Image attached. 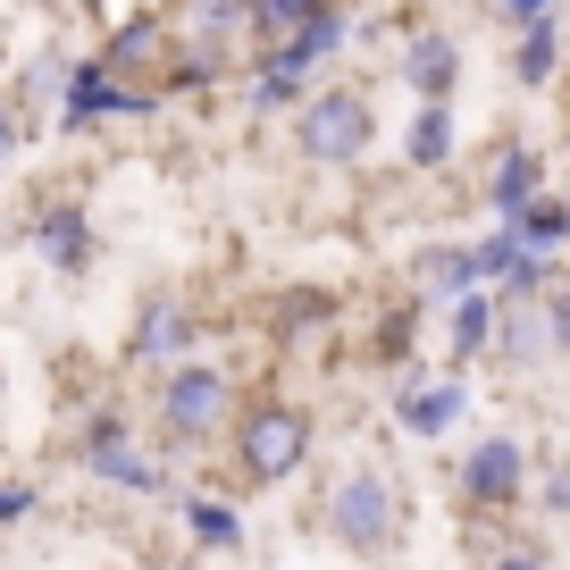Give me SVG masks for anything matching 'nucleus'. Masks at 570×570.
I'll return each mask as SVG.
<instances>
[{
  "instance_id": "1a4fd4ad",
  "label": "nucleus",
  "mask_w": 570,
  "mask_h": 570,
  "mask_svg": "<svg viewBox=\"0 0 570 570\" xmlns=\"http://www.w3.org/2000/svg\"><path fill=\"white\" fill-rule=\"evenodd\" d=\"M85 470L92 479H109V487H126V495H160V462H151V453H135V436H126V420H92L85 428Z\"/></svg>"
},
{
  "instance_id": "39448f33",
  "label": "nucleus",
  "mask_w": 570,
  "mask_h": 570,
  "mask_svg": "<svg viewBox=\"0 0 570 570\" xmlns=\"http://www.w3.org/2000/svg\"><path fill=\"white\" fill-rule=\"evenodd\" d=\"M529 445L520 436H479V445L462 453V470H453V487H462L470 512H512L520 495H529Z\"/></svg>"
},
{
  "instance_id": "2eb2a0df",
  "label": "nucleus",
  "mask_w": 570,
  "mask_h": 570,
  "mask_svg": "<svg viewBox=\"0 0 570 570\" xmlns=\"http://www.w3.org/2000/svg\"><path fill=\"white\" fill-rule=\"evenodd\" d=\"M479 194H487V210H495V218H520V202L546 194V151H537V142H503Z\"/></svg>"
},
{
  "instance_id": "dca6fc26",
  "label": "nucleus",
  "mask_w": 570,
  "mask_h": 570,
  "mask_svg": "<svg viewBox=\"0 0 570 570\" xmlns=\"http://www.w3.org/2000/svg\"><path fill=\"white\" fill-rule=\"evenodd\" d=\"M194 336H202V320L185 303H142V320H135V361H151V370H168V361H185L194 353Z\"/></svg>"
},
{
  "instance_id": "9d476101",
  "label": "nucleus",
  "mask_w": 570,
  "mask_h": 570,
  "mask_svg": "<svg viewBox=\"0 0 570 570\" xmlns=\"http://www.w3.org/2000/svg\"><path fill=\"white\" fill-rule=\"evenodd\" d=\"M495 361H503L512 377H537L546 361H562L553 320H546V294H537V303H503V311H495Z\"/></svg>"
},
{
  "instance_id": "0eeeda50",
  "label": "nucleus",
  "mask_w": 570,
  "mask_h": 570,
  "mask_svg": "<svg viewBox=\"0 0 570 570\" xmlns=\"http://www.w3.org/2000/svg\"><path fill=\"white\" fill-rule=\"evenodd\" d=\"M151 109H160V101H151L142 85H126L109 59H85V68L68 76V92H59V126H68V135L109 126V118H151Z\"/></svg>"
},
{
  "instance_id": "7ed1b4c3",
  "label": "nucleus",
  "mask_w": 570,
  "mask_h": 570,
  "mask_svg": "<svg viewBox=\"0 0 570 570\" xmlns=\"http://www.w3.org/2000/svg\"><path fill=\"white\" fill-rule=\"evenodd\" d=\"M311 445H320V420L303 403H252L235 420V470H244V487H285L311 462Z\"/></svg>"
},
{
  "instance_id": "a878e982",
  "label": "nucleus",
  "mask_w": 570,
  "mask_h": 570,
  "mask_svg": "<svg viewBox=\"0 0 570 570\" xmlns=\"http://www.w3.org/2000/svg\"><path fill=\"white\" fill-rule=\"evenodd\" d=\"M503 26H537V18H562V0H495Z\"/></svg>"
},
{
  "instance_id": "4be33fe9",
  "label": "nucleus",
  "mask_w": 570,
  "mask_h": 570,
  "mask_svg": "<svg viewBox=\"0 0 570 570\" xmlns=\"http://www.w3.org/2000/svg\"><path fill=\"white\" fill-rule=\"evenodd\" d=\"M252 118H294L303 109V92H311V76H285V68H252Z\"/></svg>"
},
{
  "instance_id": "bb28decb",
  "label": "nucleus",
  "mask_w": 570,
  "mask_h": 570,
  "mask_svg": "<svg viewBox=\"0 0 570 570\" xmlns=\"http://www.w3.org/2000/svg\"><path fill=\"white\" fill-rule=\"evenodd\" d=\"M35 512V487H18V479H0V529H9V520H26Z\"/></svg>"
},
{
  "instance_id": "393cba45",
  "label": "nucleus",
  "mask_w": 570,
  "mask_h": 570,
  "mask_svg": "<svg viewBox=\"0 0 570 570\" xmlns=\"http://www.w3.org/2000/svg\"><path fill=\"white\" fill-rule=\"evenodd\" d=\"M546 320H553V344H562V361H570V277H553V294H546Z\"/></svg>"
},
{
  "instance_id": "5701e85b",
  "label": "nucleus",
  "mask_w": 570,
  "mask_h": 570,
  "mask_svg": "<svg viewBox=\"0 0 570 570\" xmlns=\"http://www.w3.org/2000/svg\"><path fill=\"white\" fill-rule=\"evenodd\" d=\"M336 327V294H311V285H294L285 294V336L303 344V336H327Z\"/></svg>"
},
{
  "instance_id": "9b49d317",
  "label": "nucleus",
  "mask_w": 570,
  "mask_h": 570,
  "mask_svg": "<svg viewBox=\"0 0 570 570\" xmlns=\"http://www.w3.org/2000/svg\"><path fill=\"white\" fill-rule=\"evenodd\" d=\"M35 252L59 268V277H92V261H101V235H92V218L76 210V202H51V210L35 218Z\"/></svg>"
},
{
  "instance_id": "c85d7f7f",
  "label": "nucleus",
  "mask_w": 570,
  "mask_h": 570,
  "mask_svg": "<svg viewBox=\"0 0 570 570\" xmlns=\"http://www.w3.org/2000/svg\"><path fill=\"white\" fill-rule=\"evenodd\" d=\"M487 570H546V553H537V546H503Z\"/></svg>"
},
{
  "instance_id": "aec40b11",
  "label": "nucleus",
  "mask_w": 570,
  "mask_h": 570,
  "mask_svg": "<svg viewBox=\"0 0 570 570\" xmlns=\"http://www.w3.org/2000/svg\"><path fill=\"white\" fill-rule=\"evenodd\" d=\"M428 311H436V303H420V294H403V303H394V311H377V361H386V370H403V361H411V344H420V320H428Z\"/></svg>"
},
{
  "instance_id": "4468645a",
  "label": "nucleus",
  "mask_w": 570,
  "mask_h": 570,
  "mask_svg": "<svg viewBox=\"0 0 570 570\" xmlns=\"http://www.w3.org/2000/svg\"><path fill=\"white\" fill-rule=\"evenodd\" d=\"M562 59H570L562 18L512 26V51H503V68H512V85H520V92H546V85H562Z\"/></svg>"
},
{
  "instance_id": "ddd939ff",
  "label": "nucleus",
  "mask_w": 570,
  "mask_h": 570,
  "mask_svg": "<svg viewBox=\"0 0 570 570\" xmlns=\"http://www.w3.org/2000/svg\"><path fill=\"white\" fill-rule=\"evenodd\" d=\"M495 311H503L495 285H470L445 303V370H470L479 353H495Z\"/></svg>"
},
{
  "instance_id": "a211bd4d",
  "label": "nucleus",
  "mask_w": 570,
  "mask_h": 570,
  "mask_svg": "<svg viewBox=\"0 0 570 570\" xmlns=\"http://www.w3.org/2000/svg\"><path fill=\"white\" fill-rule=\"evenodd\" d=\"M503 227H520V244H529V252H562L570 244V194H553V185H546V194H529V202H520V218H503Z\"/></svg>"
},
{
  "instance_id": "f8f14e48",
  "label": "nucleus",
  "mask_w": 570,
  "mask_h": 570,
  "mask_svg": "<svg viewBox=\"0 0 570 570\" xmlns=\"http://www.w3.org/2000/svg\"><path fill=\"white\" fill-rule=\"evenodd\" d=\"M470 285H487L479 244H420V252H411V294H420V303L445 311L453 294H470Z\"/></svg>"
},
{
  "instance_id": "6e6552de",
  "label": "nucleus",
  "mask_w": 570,
  "mask_h": 570,
  "mask_svg": "<svg viewBox=\"0 0 570 570\" xmlns=\"http://www.w3.org/2000/svg\"><path fill=\"white\" fill-rule=\"evenodd\" d=\"M394 76H403L411 101H453L462 76H470V51L445 35V26H420V35L403 42V59H394Z\"/></svg>"
},
{
  "instance_id": "20e7f679",
  "label": "nucleus",
  "mask_w": 570,
  "mask_h": 570,
  "mask_svg": "<svg viewBox=\"0 0 570 570\" xmlns=\"http://www.w3.org/2000/svg\"><path fill=\"white\" fill-rule=\"evenodd\" d=\"M235 420V377L218 361H168L160 370V436L168 445H210Z\"/></svg>"
},
{
  "instance_id": "6ab92c4d",
  "label": "nucleus",
  "mask_w": 570,
  "mask_h": 570,
  "mask_svg": "<svg viewBox=\"0 0 570 570\" xmlns=\"http://www.w3.org/2000/svg\"><path fill=\"white\" fill-rule=\"evenodd\" d=\"M320 9H336V0H252V51H277V42H294Z\"/></svg>"
},
{
  "instance_id": "b1692460",
  "label": "nucleus",
  "mask_w": 570,
  "mask_h": 570,
  "mask_svg": "<svg viewBox=\"0 0 570 570\" xmlns=\"http://www.w3.org/2000/svg\"><path fill=\"white\" fill-rule=\"evenodd\" d=\"M537 503H546L553 520H570V462H553L546 479H537Z\"/></svg>"
},
{
  "instance_id": "f257e3e1",
  "label": "nucleus",
  "mask_w": 570,
  "mask_h": 570,
  "mask_svg": "<svg viewBox=\"0 0 570 570\" xmlns=\"http://www.w3.org/2000/svg\"><path fill=\"white\" fill-rule=\"evenodd\" d=\"M377 142V109L370 92L353 85H311L303 109H294V151H303L311 168H361Z\"/></svg>"
},
{
  "instance_id": "f3484780",
  "label": "nucleus",
  "mask_w": 570,
  "mask_h": 570,
  "mask_svg": "<svg viewBox=\"0 0 570 570\" xmlns=\"http://www.w3.org/2000/svg\"><path fill=\"white\" fill-rule=\"evenodd\" d=\"M453 142H462L453 101H420V109H411V126H403V168L436 177V168H453Z\"/></svg>"
},
{
  "instance_id": "cd10ccee",
  "label": "nucleus",
  "mask_w": 570,
  "mask_h": 570,
  "mask_svg": "<svg viewBox=\"0 0 570 570\" xmlns=\"http://www.w3.org/2000/svg\"><path fill=\"white\" fill-rule=\"evenodd\" d=\"M18 135H26V109H18V101H0V160L18 151Z\"/></svg>"
},
{
  "instance_id": "f03ea898",
  "label": "nucleus",
  "mask_w": 570,
  "mask_h": 570,
  "mask_svg": "<svg viewBox=\"0 0 570 570\" xmlns=\"http://www.w3.org/2000/svg\"><path fill=\"white\" fill-rule=\"evenodd\" d=\"M320 512H327V537H336L344 553L377 562V553H394V537H403V487H394L386 470H344Z\"/></svg>"
},
{
  "instance_id": "412c9836",
  "label": "nucleus",
  "mask_w": 570,
  "mask_h": 570,
  "mask_svg": "<svg viewBox=\"0 0 570 570\" xmlns=\"http://www.w3.org/2000/svg\"><path fill=\"white\" fill-rule=\"evenodd\" d=\"M185 529H194V546H210V553L244 546V520H235V503H218V495H185Z\"/></svg>"
},
{
  "instance_id": "423d86ee",
  "label": "nucleus",
  "mask_w": 570,
  "mask_h": 570,
  "mask_svg": "<svg viewBox=\"0 0 570 570\" xmlns=\"http://www.w3.org/2000/svg\"><path fill=\"white\" fill-rule=\"evenodd\" d=\"M386 411H394V428H403V436H420V445H445L453 428H462V411H470V386H462V370L394 377Z\"/></svg>"
}]
</instances>
